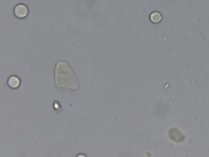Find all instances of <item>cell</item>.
<instances>
[{"label":"cell","mask_w":209,"mask_h":157,"mask_svg":"<svg viewBox=\"0 0 209 157\" xmlns=\"http://www.w3.org/2000/svg\"><path fill=\"white\" fill-rule=\"evenodd\" d=\"M28 9L24 5L19 4L15 7L14 14L19 19H24L28 15Z\"/></svg>","instance_id":"cell-1"},{"label":"cell","mask_w":209,"mask_h":157,"mask_svg":"<svg viewBox=\"0 0 209 157\" xmlns=\"http://www.w3.org/2000/svg\"><path fill=\"white\" fill-rule=\"evenodd\" d=\"M20 80L19 78L15 76H12L9 78L7 84L8 86L12 89H16L20 86Z\"/></svg>","instance_id":"cell-2"}]
</instances>
